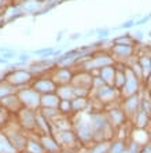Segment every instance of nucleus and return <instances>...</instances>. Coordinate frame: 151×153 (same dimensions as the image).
Listing matches in <instances>:
<instances>
[{
    "label": "nucleus",
    "instance_id": "nucleus-1",
    "mask_svg": "<svg viewBox=\"0 0 151 153\" xmlns=\"http://www.w3.org/2000/svg\"><path fill=\"white\" fill-rule=\"evenodd\" d=\"M17 97L19 102H21L22 108H28V109H33L40 108V94L35 91L33 88H21L17 93Z\"/></svg>",
    "mask_w": 151,
    "mask_h": 153
},
{
    "label": "nucleus",
    "instance_id": "nucleus-2",
    "mask_svg": "<svg viewBox=\"0 0 151 153\" xmlns=\"http://www.w3.org/2000/svg\"><path fill=\"white\" fill-rule=\"evenodd\" d=\"M4 80L15 88V87H22L25 84H29L33 80V75L29 71H25V69H13L6 76Z\"/></svg>",
    "mask_w": 151,
    "mask_h": 153
},
{
    "label": "nucleus",
    "instance_id": "nucleus-3",
    "mask_svg": "<svg viewBox=\"0 0 151 153\" xmlns=\"http://www.w3.org/2000/svg\"><path fill=\"white\" fill-rule=\"evenodd\" d=\"M125 73H127V80H125V84L119 91L124 97H129L137 94L139 91V87H140V82H139V77L133 73V71L130 68H125Z\"/></svg>",
    "mask_w": 151,
    "mask_h": 153
},
{
    "label": "nucleus",
    "instance_id": "nucleus-4",
    "mask_svg": "<svg viewBox=\"0 0 151 153\" xmlns=\"http://www.w3.org/2000/svg\"><path fill=\"white\" fill-rule=\"evenodd\" d=\"M56 87H58V85L54 83V80L51 77H48V79L47 77H39L33 82L32 88L35 90V91H37L40 95H44V94L55 93Z\"/></svg>",
    "mask_w": 151,
    "mask_h": 153
},
{
    "label": "nucleus",
    "instance_id": "nucleus-5",
    "mask_svg": "<svg viewBox=\"0 0 151 153\" xmlns=\"http://www.w3.org/2000/svg\"><path fill=\"white\" fill-rule=\"evenodd\" d=\"M76 137H77L78 141L81 142H89L94 139V128H92V124L89 120L85 121H80V124L76 126Z\"/></svg>",
    "mask_w": 151,
    "mask_h": 153
},
{
    "label": "nucleus",
    "instance_id": "nucleus-6",
    "mask_svg": "<svg viewBox=\"0 0 151 153\" xmlns=\"http://www.w3.org/2000/svg\"><path fill=\"white\" fill-rule=\"evenodd\" d=\"M140 98L137 94H133V95L125 97V101L122 103V111L125 113V116H129V117H133L136 112L140 109Z\"/></svg>",
    "mask_w": 151,
    "mask_h": 153
},
{
    "label": "nucleus",
    "instance_id": "nucleus-7",
    "mask_svg": "<svg viewBox=\"0 0 151 153\" xmlns=\"http://www.w3.org/2000/svg\"><path fill=\"white\" fill-rule=\"evenodd\" d=\"M51 79L54 80L56 85H63V84H70L71 80H73V73L69 68L63 66V68H58L54 75L51 76Z\"/></svg>",
    "mask_w": 151,
    "mask_h": 153
},
{
    "label": "nucleus",
    "instance_id": "nucleus-8",
    "mask_svg": "<svg viewBox=\"0 0 151 153\" xmlns=\"http://www.w3.org/2000/svg\"><path fill=\"white\" fill-rule=\"evenodd\" d=\"M132 54H133L132 44H114L111 50V55H114L113 59H118V61L127 59V58L132 57Z\"/></svg>",
    "mask_w": 151,
    "mask_h": 153
},
{
    "label": "nucleus",
    "instance_id": "nucleus-9",
    "mask_svg": "<svg viewBox=\"0 0 151 153\" xmlns=\"http://www.w3.org/2000/svg\"><path fill=\"white\" fill-rule=\"evenodd\" d=\"M95 90H96V97L102 102H110V101H113L116 98L117 93H118V90L109 84H102L100 87H98Z\"/></svg>",
    "mask_w": 151,
    "mask_h": 153
},
{
    "label": "nucleus",
    "instance_id": "nucleus-10",
    "mask_svg": "<svg viewBox=\"0 0 151 153\" xmlns=\"http://www.w3.org/2000/svg\"><path fill=\"white\" fill-rule=\"evenodd\" d=\"M56 142L59 145H63V146H73L74 143L77 142V137L74 134L73 131H69L67 130H59L56 132Z\"/></svg>",
    "mask_w": 151,
    "mask_h": 153
},
{
    "label": "nucleus",
    "instance_id": "nucleus-11",
    "mask_svg": "<svg viewBox=\"0 0 151 153\" xmlns=\"http://www.w3.org/2000/svg\"><path fill=\"white\" fill-rule=\"evenodd\" d=\"M0 105L4 108V109H7L8 112H13L15 109V111H19L22 108L21 102H19V100H18L17 94H8V95L3 97L1 100H0Z\"/></svg>",
    "mask_w": 151,
    "mask_h": 153
},
{
    "label": "nucleus",
    "instance_id": "nucleus-12",
    "mask_svg": "<svg viewBox=\"0 0 151 153\" xmlns=\"http://www.w3.org/2000/svg\"><path fill=\"white\" fill-rule=\"evenodd\" d=\"M98 71H99V79H100L105 84L113 85L114 75H116V68H114V65H107V66L99 68Z\"/></svg>",
    "mask_w": 151,
    "mask_h": 153
},
{
    "label": "nucleus",
    "instance_id": "nucleus-13",
    "mask_svg": "<svg viewBox=\"0 0 151 153\" xmlns=\"http://www.w3.org/2000/svg\"><path fill=\"white\" fill-rule=\"evenodd\" d=\"M107 120H109V123L111 126H114V127H118V126H122L124 121H125V113H124L122 109H111V111L107 113Z\"/></svg>",
    "mask_w": 151,
    "mask_h": 153
},
{
    "label": "nucleus",
    "instance_id": "nucleus-14",
    "mask_svg": "<svg viewBox=\"0 0 151 153\" xmlns=\"http://www.w3.org/2000/svg\"><path fill=\"white\" fill-rule=\"evenodd\" d=\"M59 97L56 95V93L51 94H44L40 97V106L43 108H56L58 109V103H59Z\"/></svg>",
    "mask_w": 151,
    "mask_h": 153
},
{
    "label": "nucleus",
    "instance_id": "nucleus-15",
    "mask_svg": "<svg viewBox=\"0 0 151 153\" xmlns=\"http://www.w3.org/2000/svg\"><path fill=\"white\" fill-rule=\"evenodd\" d=\"M55 93H56V95L59 97V100H69V101H71L74 98L73 85H69V84L58 85Z\"/></svg>",
    "mask_w": 151,
    "mask_h": 153
},
{
    "label": "nucleus",
    "instance_id": "nucleus-16",
    "mask_svg": "<svg viewBox=\"0 0 151 153\" xmlns=\"http://www.w3.org/2000/svg\"><path fill=\"white\" fill-rule=\"evenodd\" d=\"M41 145H43V148H44L46 152H59V149H60L59 143L56 142L52 137H49L48 134H47V135H43Z\"/></svg>",
    "mask_w": 151,
    "mask_h": 153
},
{
    "label": "nucleus",
    "instance_id": "nucleus-17",
    "mask_svg": "<svg viewBox=\"0 0 151 153\" xmlns=\"http://www.w3.org/2000/svg\"><path fill=\"white\" fill-rule=\"evenodd\" d=\"M94 61V65L95 68H103V66H107V65H114V59H113V55L109 54H102V55H96V57H92Z\"/></svg>",
    "mask_w": 151,
    "mask_h": 153
},
{
    "label": "nucleus",
    "instance_id": "nucleus-18",
    "mask_svg": "<svg viewBox=\"0 0 151 153\" xmlns=\"http://www.w3.org/2000/svg\"><path fill=\"white\" fill-rule=\"evenodd\" d=\"M125 80H127V73H125V68L124 69H116V75H114V82H113V87L119 90L124 87L125 84Z\"/></svg>",
    "mask_w": 151,
    "mask_h": 153
},
{
    "label": "nucleus",
    "instance_id": "nucleus-19",
    "mask_svg": "<svg viewBox=\"0 0 151 153\" xmlns=\"http://www.w3.org/2000/svg\"><path fill=\"white\" fill-rule=\"evenodd\" d=\"M88 106V101L85 97H74L71 100V112H82Z\"/></svg>",
    "mask_w": 151,
    "mask_h": 153
},
{
    "label": "nucleus",
    "instance_id": "nucleus-20",
    "mask_svg": "<svg viewBox=\"0 0 151 153\" xmlns=\"http://www.w3.org/2000/svg\"><path fill=\"white\" fill-rule=\"evenodd\" d=\"M13 152H17L15 148L11 145V142L6 137V134L0 131V153H13Z\"/></svg>",
    "mask_w": 151,
    "mask_h": 153
},
{
    "label": "nucleus",
    "instance_id": "nucleus-21",
    "mask_svg": "<svg viewBox=\"0 0 151 153\" xmlns=\"http://www.w3.org/2000/svg\"><path fill=\"white\" fill-rule=\"evenodd\" d=\"M133 120H135V123H136L137 128H144L146 124L148 123V114L139 109V111L136 112V114L133 116Z\"/></svg>",
    "mask_w": 151,
    "mask_h": 153
},
{
    "label": "nucleus",
    "instance_id": "nucleus-22",
    "mask_svg": "<svg viewBox=\"0 0 151 153\" xmlns=\"http://www.w3.org/2000/svg\"><path fill=\"white\" fill-rule=\"evenodd\" d=\"M58 111L62 114H67L71 112V101L69 100H60L58 103Z\"/></svg>",
    "mask_w": 151,
    "mask_h": 153
},
{
    "label": "nucleus",
    "instance_id": "nucleus-23",
    "mask_svg": "<svg viewBox=\"0 0 151 153\" xmlns=\"http://www.w3.org/2000/svg\"><path fill=\"white\" fill-rule=\"evenodd\" d=\"M14 93V87L10 85L6 80L4 82H0V100L3 98V97L8 95V94H13Z\"/></svg>",
    "mask_w": 151,
    "mask_h": 153
},
{
    "label": "nucleus",
    "instance_id": "nucleus-24",
    "mask_svg": "<svg viewBox=\"0 0 151 153\" xmlns=\"http://www.w3.org/2000/svg\"><path fill=\"white\" fill-rule=\"evenodd\" d=\"M114 44H132V37H130V33H127L124 36H119L114 40Z\"/></svg>",
    "mask_w": 151,
    "mask_h": 153
},
{
    "label": "nucleus",
    "instance_id": "nucleus-25",
    "mask_svg": "<svg viewBox=\"0 0 151 153\" xmlns=\"http://www.w3.org/2000/svg\"><path fill=\"white\" fill-rule=\"evenodd\" d=\"M8 120V111L7 109H4L1 105H0V126L3 127Z\"/></svg>",
    "mask_w": 151,
    "mask_h": 153
},
{
    "label": "nucleus",
    "instance_id": "nucleus-26",
    "mask_svg": "<svg viewBox=\"0 0 151 153\" xmlns=\"http://www.w3.org/2000/svg\"><path fill=\"white\" fill-rule=\"evenodd\" d=\"M96 33H98L99 39L102 40V39H107V37H109L110 30L109 29H96Z\"/></svg>",
    "mask_w": 151,
    "mask_h": 153
},
{
    "label": "nucleus",
    "instance_id": "nucleus-27",
    "mask_svg": "<svg viewBox=\"0 0 151 153\" xmlns=\"http://www.w3.org/2000/svg\"><path fill=\"white\" fill-rule=\"evenodd\" d=\"M144 33L141 32V30H137V32H135V35H130V37H132V40L133 42H141V40L144 39Z\"/></svg>",
    "mask_w": 151,
    "mask_h": 153
},
{
    "label": "nucleus",
    "instance_id": "nucleus-28",
    "mask_svg": "<svg viewBox=\"0 0 151 153\" xmlns=\"http://www.w3.org/2000/svg\"><path fill=\"white\" fill-rule=\"evenodd\" d=\"M0 57L6 58V59H11V58H15V57H17V53H15L14 50H8V51H6V53L1 54Z\"/></svg>",
    "mask_w": 151,
    "mask_h": 153
},
{
    "label": "nucleus",
    "instance_id": "nucleus-29",
    "mask_svg": "<svg viewBox=\"0 0 151 153\" xmlns=\"http://www.w3.org/2000/svg\"><path fill=\"white\" fill-rule=\"evenodd\" d=\"M17 58L19 62H28V61L30 59V55H29L28 53H21L19 55H17Z\"/></svg>",
    "mask_w": 151,
    "mask_h": 153
},
{
    "label": "nucleus",
    "instance_id": "nucleus-30",
    "mask_svg": "<svg viewBox=\"0 0 151 153\" xmlns=\"http://www.w3.org/2000/svg\"><path fill=\"white\" fill-rule=\"evenodd\" d=\"M132 26H135V21H133V19H129V21L124 22L119 28H121V29H129V28H132Z\"/></svg>",
    "mask_w": 151,
    "mask_h": 153
},
{
    "label": "nucleus",
    "instance_id": "nucleus-31",
    "mask_svg": "<svg viewBox=\"0 0 151 153\" xmlns=\"http://www.w3.org/2000/svg\"><path fill=\"white\" fill-rule=\"evenodd\" d=\"M148 19H150V15H146V17H143V18H141L140 21L135 22V25H141V24H144V22H147Z\"/></svg>",
    "mask_w": 151,
    "mask_h": 153
},
{
    "label": "nucleus",
    "instance_id": "nucleus-32",
    "mask_svg": "<svg viewBox=\"0 0 151 153\" xmlns=\"http://www.w3.org/2000/svg\"><path fill=\"white\" fill-rule=\"evenodd\" d=\"M80 37H81V33H73L71 36H69L70 40H77V39H80Z\"/></svg>",
    "mask_w": 151,
    "mask_h": 153
},
{
    "label": "nucleus",
    "instance_id": "nucleus-33",
    "mask_svg": "<svg viewBox=\"0 0 151 153\" xmlns=\"http://www.w3.org/2000/svg\"><path fill=\"white\" fill-rule=\"evenodd\" d=\"M8 50H11V48H8V47H0V54L6 53V51H8Z\"/></svg>",
    "mask_w": 151,
    "mask_h": 153
},
{
    "label": "nucleus",
    "instance_id": "nucleus-34",
    "mask_svg": "<svg viewBox=\"0 0 151 153\" xmlns=\"http://www.w3.org/2000/svg\"><path fill=\"white\" fill-rule=\"evenodd\" d=\"M60 39H62V32H60V33H58V36H56V40H58V42H59Z\"/></svg>",
    "mask_w": 151,
    "mask_h": 153
},
{
    "label": "nucleus",
    "instance_id": "nucleus-35",
    "mask_svg": "<svg viewBox=\"0 0 151 153\" xmlns=\"http://www.w3.org/2000/svg\"><path fill=\"white\" fill-rule=\"evenodd\" d=\"M4 1H6V0H0V7H1V6H4Z\"/></svg>",
    "mask_w": 151,
    "mask_h": 153
},
{
    "label": "nucleus",
    "instance_id": "nucleus-36",
    "mask_svg": "<svg viewBox=\"0 0 151 153\" xmlns=\"http://www.w3.org/2000/svg\"><path fill=\"white\" fill-rule=\"evenodd\" d=\"M3 25H4V21L1 19V18H0V26H3Z\"/></svg>",
    "mask_w": 151,
    "mask_h": 153
},
{
    "label": "nucleus",
    "instance_id": "nucleus-37",
    "mask_svg": "<svg viewBox=\"0 0 151 153\" xmlns=\"http://www.w3.org/2000/svg\"><path fill=\"white\" fill-rule=\"evenodd\" d=\"M1 130H3V127H1V126H0V131H1Z\"/></svg>",
    "mask_w": 151,
    "mask_h": 153
},
{
    "label": "nucleus",
    "instance_id": "nucleus-38",
    "mask_svg": "<svg viewBox=\"0 0 151 153\" xmlns=\"http://www.w3.org/2000/svg\"><path fill=\"white\" fill-rule=\"evenodd\" d=\"M13 153H17V152H13Z\"/></svg>",
    "mask_w": 151,
    "mask_h": 153
}]
</instances>
